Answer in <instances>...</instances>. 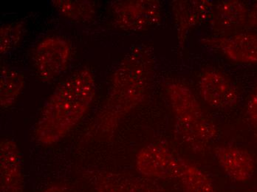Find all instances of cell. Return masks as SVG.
Segmentation results:
<instances>
[{"label":"cell","instance_id":"6da1fadb","mask_svg":"<svg viewBox=\"0 0 257 192\" xmlns=\"http://www.w3.org/2000/svg\"><path fill=\"white\" fill-rule=\"evenodd\" d=\"M155 68L153 47L142 44L128 51L112 74L107 96L84 133V141H100L115 135L126 115L148 96Z\"/></svg>","mask_w":257,"mask_h":192},{"label":"cell","instance_id":"7a4b0ae2","mask_svg":"<svg viewBox=\"0 0 257 192\" xmlns=\"http://www.w3.org/2000/svg\"><path fill=\"white\" fill-rule=\"evenodd\" d=\"M96 93L92 70H76L58 85L47 100L35 127V137L43 145L64 138L82 120Z\"/></svg>","mask_w":257,"mask_h":192},{"label":"cell","instance_id":"3957f363","mask_svg":"<svg viewBox=\"0 0 257 192\" xmlns=\"http://www.w3.org/2000/svg\"><path fill=\"white\" fill-rule=\"evenodd\" d=\"M166 91L175 115L177 135L191 150L203 152L217 137V126L207 116L189 87L180 82H169Z\"/></svg>","mask_w":257,"mask_h":192},{"label":"cell","instance_id":"277c9868","mask_svg":"<svg viewBox=\"0 0 257 192\" xmlns=\"http://www.w3.org/2000/svg\"><path fill=\"white\" fill-rule=\"evenodd\" d=\"M116 26L128 32H144L161 23L162 6L158 0H118L110 3Z\"/></svg>","mask_w":257,"mask_h":192},{"label":"cell","instance_id":"5b68a950","mask_svg":"<svg viewBox=\"0 0 257 192\" xmlns=\"http://www.w3.org/2000/svg\"><path fill=\"white\" fill-rule=\"evenodd\" d=\"M71 46L65 39L57 36L42 40L34 51V68L39 78L51 82L67 70L71 59Z\"/></svg>","mask_w":257,"mask_h":192},{"label":"cell","instance_id":"8992f818","mask_svg":"<svg viewBox=\"0 0 257 192\" xmlns=\"http://www.w3.org/2000/svg\"><path fill=\"white\" fill-rule=\"evenodd\" d=\"M186 160L164 145L151 143L138 152L136 165L138 171L148 178L178 179Z\"/></svg>","mask_w":257,"mask_h":192},{"label":"cell","instance_id":"52a82bcc","mask_svg":"<svg viewBox=\"0 0 257 192\" xmlns=\"http://www.w3.org/2000/svg\"><path fill=\"white\" fill-rule=\"evenodd\" d=\"M87 176L95 192H168L158 182L142 175L92 171Z\"/></svg>","mask_w":257,"mask_h":192},{"label":"cell","instance_id":"ba28073f","mask_svg":"<svg viewBox=\"0 0 257 192\" xmlns=\"http://www.w3.org/2000/svg\"><path fill=\"white\" fill-rule=\"evenodd\" d=\"M178 45L183 49L189 32L206 21H211L214 14V2L208 0H175L171 3Z\"/></svg>","mask_w":257,"mask_h":192},{"label":"cell","instance_id":"9c48e42d","mask_svg":"<svg viewBox=\"0 0 257 192\" xmlns=\"http://www.w3.org/2000/svg\"><path fill=\"white\" fill-rule=\"evenodd\" d=\"M202 43L217 50L228 59L237 63H257V34L239 32L225 37H206Z\"/></svg>","mask_w":257,"mask_h":192},{"label":"cell","instance_id":"30bf717a","mask_svg":"<svg viewBox=\"0 0 257 192\" xmlns=\"http://www.w3.org/2000/svg\"><path fill=\"white\" fill-rule=\"evenodd\" d=\"M199 89L205 102L214 108H231L239 101V95L235 84L225 74L216 70L203 73Z\"/></svg>","mask_w":257,"mask_h":192},{"label":"cell","instance_id":"8fae6325","mask_svg":"<svg viewBox=\"0 0 257 192\" xmlns=\"http://www.w3.org/2000/svg\"><path fill=\"white\" fill-rule=\"evenodd\" d=\"M0 191L25 192L22 154L12 139L0 143Z\"/></svg>","mask_w":257,"mask_h":192},{"label":"cell","instance_id":"7c38bea8","mask_svg":"<svg viewBox=\"0 0 257 192\" xmlns=\"http://www.w3.org/2000/svg\"><path fill=\"white\" fill-rule=\"evenodd\" d=\"M250 9L239 0H225L214 6L211 29L217 37H225L241 32L247 28Z\"/></svg>","mask_w":257,"mask_h":192},{"label":"cell","instance_id":"4fadbf2b","mask_svg":"<svg viewBox=\"0 0 257 192\" xmlns=\"http://www.w3.org/2000/svg\"><path fill=\"white\" fill-rule=\"evenodd\" d=\"M214 152L221 168L235 182H247L253 177L256 165L248 151L225 145L214 148Z\"/></svg>","mask_w":257,"mask_h":192},{"label":"cell","instance_id":"5bb4252c","mask_svg":"<svg viewBox=\"0 0 257 192\" xmlns=\"http://www.w3.org/2000/svg\"><path fill=\"white\" fill-rule=\"evenodd\" d=\"M0 79V106L3 109L9 108L24 90L26 78L19 70L2 66Z\"/></svg>","mask_w":257,"mask_h":192},{"label":"cell","instance_id":"9a60e30c","mask_svg":"<svg viewBox=\"0 0 257 192\" xmlns=\"http://www.w3.org/2000/svg\"><path fill=\"white\" fill-rule=\"evenodd\" d=\"M51 3L63 17L76 23H88L96 14V5L93 1L53 0Z\"/></svg>","mask_w":257,"mask_h":192},{"label":"cell","instance_id":"2e32d148","mask_svg":"<svg viewBox=\"0 0 257 192\" xmlns=\"http://www.w3.org/2000/svg\"><path fill=\"white\" fill-rule=\"evenodd\" d=\"M178 179L183 192H217L206 173L188 160L185 162Z\"/></svg>","mask_w":257,"mask_h":192},{"label":"cell","instance_id":"e0dca14e","mask_svg":"<svg viewBox=\"0 0 257 192\" xmlns=\"http://www.w3.org/2000/svg\"><path fill=\"white\" fill-rule=\"evenodd\" d=\"M23 22L11 23L2 26L0 30V54L6 55L16 48L24 35Z\"/></svg>","mask_w":257,"mask_h":192},{"label":"cell","instance_id":"ac0fdd59","mask_svg":"<svg viewBox=\"0 0 257 192\" xmlns=\"http://www.w3.org/2000/svg\"><path fill=\"white\" fill-rule=\"evenodd\" d=\"M247 114L249 119L257 124V85L250 95L247 106Z\"/></svg>","mask_w":257,"mask_h":192},{"label":"cell","instance_id":"d6986e66","mask_svg":"<svg viewBox=\"0 0 257 192\" xmlns=\"http://www.w3.org/2000/svg\"><path fill=\"white\" fill-rule=\"evenodd\" d=\"M41 192H78L71 187L62 184H54L47 187Z\"/></svg>","mask_w":257,"mask_h":192},{"label":"cell","instance_id":"ffe728a7","mask_svg":"<svg viewBox=\"0 0 257 192\" xmlns=\"http://www.w3.org/2000/svg\"><path fill=\"white\" fill-rule=\"evenodd\" d=\"M257 28V2L252 6L249 12L247 28Z\"/></svg>","mask_w":257,"mask_h":192},{"label":"cell","instance_id":"44dd1931","mask_svg":"<svg viewBox=\"0 0 257 192\" xmlns=\"http://www.w3.org/2000/svg\"><path fill=\"white\" fill-rule=\"evenodd\" d=\"M254 135H255V137H256V139L257 140V129H256V132H255Z\"/></svg>","mask_w":257,"mask_h":192},{"label":"cell","instance_id":"7402d4cb","mask_svg":"<svg viewBox=\"0 0 257 192\" xmlns=\"http://www.w3.org/2000/svg\"><path fill=\"white\" fill-rule=\"evenodd\" d=\"M252 192H257V191H252Z\"/></svg>","mask_w":257,"mask_h":192}]
</instances>
